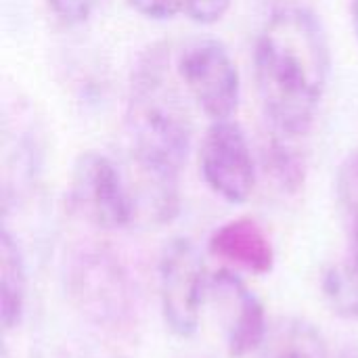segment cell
Listing matches in <instances>:
<instances>
[{
  "mask_svg": "<svg viewBox=\"0 0 358 358\" xmlns=\"http://www.w3.org/2000/svg\"><path fill=\"white\" fill-rule=\"evenodd\" d=\"M208 248L212 256L256 275L271 273L275 264L273 241L254 218H235L224 222L212 233Z\"/></svg>",
  "mask_w": 358,
  "mask_h": 358,
  "instance_id": "obj_9",
  "label": "cell"
},
{
  "mask_svg": "<svg viewBox=\"0 0 358 358\" xmlns=\"http://www.w3.org/2000/svg\"><path fill=\"white\" fill-rule=\"evenodd\" d=\"M296 141L300 138L287 136L273 128V136L264 149V168L283 191H298L304 182L306 164L296 147Z\"/></svg>",
  "mask_w": 358,
  "mask_h": 358,
  "instance_id": "obj_12",
  "label": "cell"
},
{
  "mask_svg": "<svg viewBox=\"0 0 358 358\" xmlns=\"http://www.w3.org/2000/svg\"><path fill=\"white\" fill-rule=\"evenodd\" d=\"M176 76L210 122L233 120L241 101V78L227 46L214 38H197L182 46Z\"/></svg>",
  "mask_w": 358,
  "mask_h": 358,
  "instance_id": "obj_4",
  "label": "cell"
},
{
  "mask_svg": "<svg viewBox=\"0 0 358 358\" xmlns=\"http://www.w3.org/2000/svg\"><path fill=\"white\" fill-rule=\"evenodd\" d=\"M69 292L90 321L115 327L130 317L132 292L122 264L103 250H86L69 268Z\"/></svg>",
  "mask_w": 358,
  "mask_h": 358,
  "instance_id": "obj_7",
  "label": "cell"
},
{
  "mask_svg": "<svg viewBox=\"0 0 358 358\" xmlns=\"http://www.w3.org/2000/svg\"><path fill=\"white\" fill-rule=\"evenodd\" d=\"M27 298V273L19 241L4 227L0 239V315L6 331L21 323Z\"/></svg>",
  "mask_w": 358,
  "mask_h": 358,
  "instance_id": "obj_11",
  "label": "cell"
},
{
  "mask_svg": "<svg viewBox=\"0 0 358 358\" xmlns=\"http://www.w3.org/2000/svg\"><path fill=\"white\" fill-rule=\"evenodd\" d=\"M69 203L84 222L101 231H120L136 220L132 185L120 166L101 151H84L76 157Z\"/></svg>",
  "mask_w": 358,
  "mask_h": 358,
  "instance_id": "obj_3",
  "label": "cell"
},
{
  "mask_svg": "<svg viewBox=\"0 0 358 358\" xmlns=\"http://www.w3.org/2000/svg\"><path fill=\"white\" fill-rule=\"evenodd\" d=\"M222 323L224 344L231 358H243L256 355L271 321L260 298L239 279L233 271L222 268L210 275L208 283V302Z\"/></svg>",
  "mask_w": 358,
  "mask_h": 358,
  "instance_id": "obj_8",
  "label": "cell"
},
{
  "mask_svg": "<svg viewBox=\"0 0 358 358\" xmlns=\"http://www.w3.org/2000/svg\"><path fill=\"white\" fill-rule=\"evenodd\" d=\"M254 76L271 128L304 138L331 76V48L321 19L302 6L273 13L256 40Z\"/></svg>",
  "mask_w": 358,
  "mask_h": 358,
  "instance_id": "obj_2",
  "label": "cell"
},
{
  "mask_svg": "<svg viewBox=\"0 0 358 358\" xmlns=\"http://www.w3.org/2000/svg\"><path fill=\"white\" fill-rule=\"evenodd\" d=\"M174 71L166 46H151L132 69L126 101V132L141 178L136 212L145 210L157 224L178 212V178L193 145L191 111Z\"/></svg>",
  "mask_w": 358,
  "mask_h": 358,
  "instance_id": "obj_1",
  "label": "cell"
},
{
  "mask_svg": "<svg viewBox=\"0 0 358 358\" xmlns=\"http://www.w3.org/2000/svg\"><path fill=\"white\" fill-rule=\"evenodd\" d=\"M203 182L229 203H245L256 189V159L245 130L235 120L212 122L199 145Z\"/></svg>",
  "mask_w": 358,
  "mask_h": 358,
  "instance_id": "obj_6",
  "label": "cell"
},
{
  "mask_svg": "<svg viewBox=\"0 0 358 358\" xmlns=\"http://www.w3.org/2000/svg\"><path fill=\"white\" fill-rule=\"evenodd\" d=\"M128 4L143 17L153 21L174 19L185 10V0H128Z\"/></svg>",
  "mask_w": 358,
  "mask_h": 358,
  "instance_id": "obj_17",
  "label": "cell"
},
{
  "mask_svg": "<svg viewBox=\"0 0 358 358\" xmlns=\"http://www.w3.org/2000/svg\"><path fill=\"white\" fill-rule=\"evenodd\" d=\"M350 10H352V25H355L358 40V0H350Z\"/></svg>",
  "mask_w": 358,
  "mask_h": 358,
  "instance_id": "obj_18",
  "label": "cell"
},
{
  "mask_svg": "<svg viewBox=\"0 0 358 358\" xmlns=\"http://www.w3.org/2000/svg\"><path fill=\"white\" fill-rule=\"evenodd\" d=\"M342 358H357V357H342Z\"/></svg>",
  "mask_w": 358,
  "mask_h": 358,
  "instance_id": "obj_19",
  "label": "cell"
},
{
  "mask_svg": "<svg viewBox=\"0 0 358 358\" xmlns=\"http://www.w3.org/2000/svg\"><path fill=\"white\" fill-rule=\"evenodd\" d=\"M52 15L65 25H82L90 19L96 0H46Z\"/></svg>",
  "mask_w": 358,
  "mask_h": 358,
  "instance_id": "obj_16",
  "label": "cell"
},
{
  "mask_svg": "<svg viewBox=\"0 0 358 358\" xmlns=\"http://www.w3.org/2000/svg\"><path fill=\"white\" fill-rule=\"evenodd\" d=\"M323 294L334 313L358 321V268L352 262L331 266L323 277Z\"/></svg>",
  "mask_w": 358,
  "mask_h": 358,
  "instance_id": "obj_13",
  "label": "cell"
},
{
  "mask_svg": "<svg viewBox=\"0 0 358 358\" xmlns=\"http://www.w3.org/2000/svg\"><path fill=\"white\" fill-rule=\"evenodd\" d=\"M159 300L168 329L178 338H191L208 302L210 275L191 239H172L159 258Z\"/></svg>",
  "mask_w": 358,
  "mask_h": 358,
  "instance_id": "obj_5",
  "label": "cell"
},
{
  "mask_svg": "<svg viewBox=\"0 0 358 358\" xmlns=\"http://www.w3.org/2000/svg\"><path fill=\"white\" fill-rule=\"evenodd\" d=\"M258 358H331L323 334L298 317L271 321L264 342L256 350Z\"/></svg>",
  "mask_w": 358,
  "mask_h": 358,
  "instance_id": "obj_10",
  "label": "cell"
},
{
  "mask_svg": "<svg viewBox=\"0 0 358 358\" xmlns=\"http://www.w3.org/2000/svg\"><path fill=\"white\" fill-rule=\"evenodd\" d=\"M235 0H185V15L199 25H214L222 21L233 8Z\"/></svg>",
  "mask_w": 358,
  "mask_h": 358,
  "instance_id": "obj_15",
  "label": "cell"
},
{
  "mask_svg": "<svg viewBox=\"0 0 358 358\" xmlns=\"http://www.w3.org/2000/svg\"><path fill=\"white\" fill-rule=\"evenodd\" d=\"M338 197L350 222V239L358 241V151L350 153L340 166Z\"/></svg>",
  "mask_w": 358,
  "mask_h": 358,
  "instance_id": "obj_14",
  "label": "cell"
}]
</instances>
